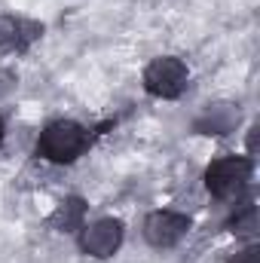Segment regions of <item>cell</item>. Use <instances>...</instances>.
I'll list each match as a JSON object with an SVG mask.
<instances>
[{
	"instance_id": "obj_6",
	"label": "cell",
	"mask_w": 260,
	"mask_h": 263,
	"mask_svg": "<svg viewBox=\"0 0 260 263\" xmlns=\"http://www.w3.org/2000/svg\"><path fill=\"white\" fill-rule=\"evenodd\" d=\"M40 34H43V25H37V22L0 15V55L3 52H22V49H28Z\"/></svg>"
},
{
	"instance_id": "obj_3",
	"label": "cell",
	"mask_w": 260,
	"mask_h": 263,
	"mask_svg": "<svg viewBox=\"0 0 260 263\" xmlns=\"http://www.w3.org/2000/svg\"><path fill=\"white\" fill-rule=\"evenodd\" d=\"M187 65L175 55H162V59H153L147 70H144V89L156 98H178L184 95L187 89Z\"/></svg>"
},
{
	"instance_id": "obj_12",
	"label": "cell",
	"mask_w": 260,
	"mask_h": 263,
	"mask_svg": "<svg viewBox=\"0 0 260 263\" xmlns=\"http://www.w3.org/2000/svg\"><path fill=\"white\" fill-rule=\"evenodd\" d=\"M3 135H6V129H3V120H0V144H3Z\"/></svg>"
},
{
	"instance_id": "obj_1",
	"label": "cell",
	"mask_w": 260,
	"mask_h": 263,
	"mask_svg": "<svg viewBox=\"0 0 260 263\" xmlns=\"http://www.w3.org/2000/svg\"><path fill=\"white\" fill-rule=\"evenodd\" d=\"M89 147V132L73 120H59L49 123L37 138V153L55 165H67L77 156H83V150Z\"/></svg>"
},
{
	"instance_id": "obj_7",
	"label": "cell",
	"mask_w": 260,
	"mask_h": 263,
	"mask_svg": "<svg viewBox=\"0 0 260 263\" xmlns=\"http://www.w3.org/2000/svg\"><path fill=\"white\" fill-rule=\"evenodd\" d=\"M236 126H239L236 104H214L196 120V132H202V135H230Z\"/></svg>"
},
{
	"instance_id": "obj_9",
	"label": "cell",
	"mask_w": 260,
	"mask_h": 263,
	"mask_svg": "<svg viewBox=\"0 0 260 263\" xmlns=\"http://www.w3.org/2000/svg\"><path fill=\"white\" fill-rule=\"evenodd\" d=\"M230 230L236 233V236H251L254 230H257V208L248 202L239 214H233V220H230Z\"/></svg>"
},
{
	"instance_id": "obj_4",
	"label": "cell",
	"mask_w": 260,
	"mask_h": 263,
	"mask_svg": "<svg viewBox=\"0 0 260 263\" xmlns=\"http://www.w3.org/2000/svg\"><path fill=\"white\" fill-rule=\"evenodd\" d=\"M123 245V220L101 217L80 227V251L89 257H110Z\"/></svg>"
},
{
	"instance_id": "obj_2",
	"label": "cell",
	"mask_w": 260,
	"mask_h": 263,
	"mask_svg": "<svg viewBox=\"0 0 260 263\" xmlns=\"http://www.w3.org/2000/svg\"><path fill=\"white\" fill-rule=\"evenodd\" d=\"M254 175V159L251 156H220L208 165L205 172V187L214 199H236L248 187Z\"/></svg>"
},
{
	"instance_id": "obj_10",
	"label": "cell",
	"mask_w": 260,
	"mask_h": 263,
	"mask_svg": "<svg viewBox=\"0 0 260 263\" xmlns=\"http://www.w3.org/2000/svg\"><path fill=\"white\" fill-rule=\"evenodd\" d=\"M15 86H18V77H15L12 70H6V67H0V98H6V95H12V92H15Z\"/></svg>"
},
{
	"instance_id": "obj_8",
	"label": "cell",
	"mask_w": 260,
	"mask_h": 263,
	"mask_svg": "<svg viewBox=\"0 0 260 263\" xmlns=\"http://www.w3.org/2000/svg\"><path fill=\"white\" fill-rule=\"evenodd\" d=\"M83 220H86V202L77 196L65 199L55 211H52V217H49V227L52 230H59V233H73V230H80L83 227Z\"/></svg>"
},
{
	"instance_id": "obj_5",
	"label": "cell",
	"mask_w": 260,
	"mask_h": 263,
	"mask_svg": "<svg viewBox=\"0 0 260 263\" xmlns=\"http://www.w3.org/2000/svg\"><path fill=\"white\" fill-rule=\"evenodd\" d=\"M190 233V217L178 211H153L144 220V239L153 248H172Z\"/></svg>"
},
{
	"instance_id": "obj_11",
	"label": "cell",
	"mask_w": 260,
	"mask_h": 263,
	"mask_svg": "<svg viewBox=\"0 0 260 263\" xmlns=\"http://www.w3.org/2000/svg\"><path fill=\"white\" fill-rule=\"evenodd\" d=\"M230 263H260V245H248V248H242L239 254H233Z\"/></svg>"
}]
</instances>
